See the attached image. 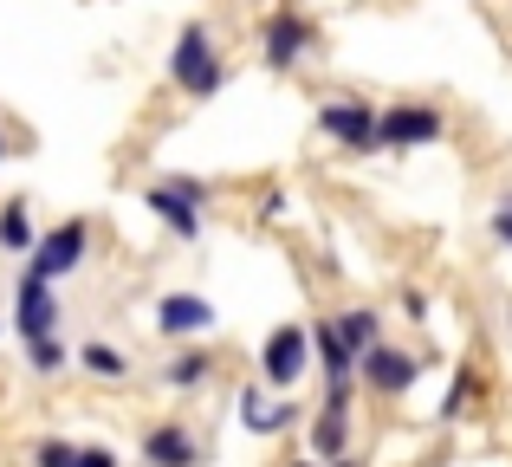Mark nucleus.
I'll return each mask as SVG.
<instances>
[{
    "instance_id": "nucleus-1",
    "label": "nucleus",
    "mask_w": 512,
    "mask_h": 467,
    "mask_svg": "<svg viewBox=\"0 0 512 467\" xmlns=\"http://www.w3.org/2000/svg\"><path fill=\"white\" fill-rule=\"evenodd\" d=\"M169 85L195 104L227 85V59H221V39H214L208 20H182V33L169 46Z\"/></svg>"
},
{
    "instance_id": "nucleus-2",
    "label": "nucleus",
    "mask_w": 512,
    "mask_h": 467,
    "mask_svg": "<svg viewBox=\"0 0 512 467\" xmlns=\"http://www.w3.org/2000/svg\"><path fill=\"white\" fill-rule=\"evenodd\" d=\"M448 137V111L441 104H376V156H409V150H428V143Z\"/></svg>"
},
{
    "instance_id": "nucleus-3",
    "label": "nucleus",
    "mask_w": 512,
    "mask_h": 467,
    "mask_svg": "<svg viewBox=\"0 0 512 467\" xmlns=\"http://www.w3.org/2000/svg\"><path fill=\"white\" fill-rule=\"evenodd\" d=\"M208 202H214V182H201V176H156L150 189H143V208H150L175 240H201Z\"/></svg>"
},
{
    "instance_id": "nucleus-4",
    "label": "nucleus",
    "mask_w": 512,
    "mask_h": 467,
    "mask_svg": "<svg viewBox=\"0 0 512 467\" xmlns=\"http://www.w3.org/2000/svg\"><path fill=\"white\" fill-rule=\"evenodd\" d=\"M85 260H91V221L72 215V221H59V228H46V234L33 240V253H26V273L46 279V286H59V279H72Z\"/></svg>"
},
{
    "instance_id": "nucleus-5",
    "label": "nucleus",
    "mask_w": 512,
    "mask_h": 467,
    "mask_svg": "<svg viewBox=\"0 0 512 467\" xmlns=\"http://www.w3.org/2000/svg\"><path fill=\"white\" fill-rule=\"evenodd\" d=\"M305 370H312V338H305V325L292 318V325H273L260 344V390H299Z\"/></svg>"
},
{
    "instance_id": "nucleus-6",
    "label": "nucleus",
    "mask_w": 512,
    "mask_h": 467,
    "mask_svg": "<svg viewBox=\"0 0 512 467\" xmlns=\"http://www.w3.org/2000/svg\"><path fill=\"white\" fill-rule=\"evenodd\" d=\"M318 46V26L305 7H273L260 20V59L266 72H292V65H305V52Z\"/></svg>"
},
{
    "instance_id": "nucleus-7",
    "label": "nucleus",
    "mask_w": 512,
    "mask_h": 467,
    "mask_svg": "<svg viewBox=\"0 0 512 467\" xmlns=\"http://www.w3.org/2000/svg\"><path fill=\"white\" fill-rule=\"evenodd\" d=\"M357 383L370 396H383V403H396V396H409L415 383H422V357H415L409 344H370V351L357 357Z\"/></svg>"
},
{
    "instance_id": "nucleus-8",
    "label": "nucleus",
    "mask_w": 512,
    "mask_h": 467,
    "mask_svg": "<svg viewBox=\"0 0 512 467\" xmlns=\"http://www.w3.org/2000/svg\"><path fill=\"white\" fill-rule=\"evenodd\" d=\"M318 130L344 156H376V104L370 98H325L318 104Z\"/></svg>"
},
{
    "instance_id": "nucleus-9",
    "label": "nucleus",
    "mask_w": 512,
    "mask_h": 467,
    "mask_svg": "<svg viewBox=\"0 0 512 467\" xmlns=\"http://www.w3.org/2000/svg\"><path fill=\"white\" fill-rule=\"evenodd\" d=\"M137 455H143V467H201V461H208V448H201V435L188 429L182 416H163V422L143 429Z\"/></svg>"
},
{
    "instance_id": "nucleus-10",
    "label": "nucleus",
    "mask_w": 512,
    "mask_h": 467,
    "mask_svg": "<svg viewBox=\"0 0 512 467\" xmlns=\"http://www.w3.org/2000/svg\"><path fill=\"white\" fill-rule=\"evenodd\" d=\"M13 331H20L26 344L33 338H59V292H52L46 279H33V273L13 279Z\"/></svg>"
},
{
    "instance_id": "nucleus-11",
    "label": "nucleus",
    "mask_w": 512,
    "mask_h": 467,
    "mask_svg": "<svg viewBox=\"0 0 512 467\" xmlns=\"http://www.w3.org/2000/svg\"><path fill=\"white\" fill-rule=\"evenodd\" d=\"M214 318H221V312H214L208 292H163V299H156V318H150V325L163 331V338H182V344H188V338H208Z\"/></svg>"
},
{
    "instance_id": "nucleus-12",
    "label": "nucleus",
    "mask_w": 512,
    "mask_h": 467,
    "mask_svg": "<svg viewBox=\"0 0 512 467\" xmlns=\"http://www.w3.org/2000/svg\"><path fill=\"white\" fill-rule=\"evenodd\" d=\"M350 390H357V383H338V390H325V409H318L312 435H305L312 461H338L344 448H350Z\"/></svg>"
},
{
    "instance_id": "nucleus-13",
    "label": "nucleus",
    "mask_w": 512,
    "mask_h": 467,
    "mask_svg": "<svg viewBox=\"0 0 512 467\" xmlns=\"http://www.w3.org/2000/svg\"><path fill=\"white\" fill-rule=\"evenodd\" d=\"M234 416H240V429H247V435H286L292 422L305 416V409H299V403H286V396L273 403L260 383H247V390L234 396Z\"/></svg>"
},
{
    "instance_id": "nucleus-14",
    "label": "nucleus",
    "mask_w": 512,
    "mask_h": 467,
    "mask_svg": "<svg viewBox=\"0 0 512 467\" xmlns=\"http://www.w3.org/2000/svg\"><path fill=\"white\" fill-rule=\"evenodd\" d=\"M305 338H312V370L325 377V390H338V383H357V357L344 351V338L331 331V318H312V325H305Z\"/></svg>"
},
{
    "instance_id": "nucleus-15",
    "label": "nucleus",
    "mask_w": 512,
    "mask_h": 467,
    "mask_svg": "<svg viewBox=\"0 0 512 467\" xmlns=\"http://www.w3.org/2000/svg\"><path fill=\"white\" fill-rule=\"evenodd\" d=\"M163 383H169V390H208V383H214V351H208V344H182V351H175L169 357V364H163Z\"/></svg>"
},
{
    "instance_id": "nucleus-16",
    "label": "nucleus",
    "mask_w": 512,
    "mask_h": 467,
    "mask_svg": "<svg viewBox=\"0 0 512 467\" xmlns=\"http://www.w3.org/2000/svg\"><path fill=\"white\" fill-rule=\"evenodd\" d=\"M331 331L344 338L350 357H363L370 344H383V312H370V305H350V312H331Z\"/></svg>"
},
{
    "instance_id": "nucleus-17",
    "label": "nucleus",
    "mask_w": 512,
    "mask_h": 467,
    "mask_svg": "<svg viewBox=\"0 0 512 467\" xmlns=\"http://www.w3.org/2000/svg\"><path fill=\"white\" fill-rule=\"evenodd\" d=\"M78 370H85L91 383H130V357L117 351V344H98V338L78 351Z\"/></svg>"
},
{
    "instance_id": "nucleus-18",
    "label": "nucleus",
    "mask_w": 512,
    "mask_h": 467,
    "mask_svg": "<svg viewBox=\"0 0 512 467\" xmlns=\"http://www.w3.org/2000/svg\"><path fill=\"white\" fill-rule=\"evenodd\" d=\"M33 202H0V253H33Z\"/></svg>"
},
{
    "instance_id": "nucleus-19",
    "label": "nucleus",
    "mask_w": 512,
    "mask_h": 467,
    "mask_svg": "<svg viewBox=\"0 0 512 467\" xmlns=\"http://www.w3.org/2000/svg\"><path fill=\"white\" fill-rule=\"evenodd\" d=\"M474 396H480V370L461 364V370H454V383H448V396H441V409H435V422H461L467 409H474Z\"/></svg>"
},
{
    "instance_id": "nucleus-20",
    "label": "nucleus",
    "mask_w": 512,
    "mask_h": 467,
    "mask_svg": "<svg viewBox=\"0 0 512 467\" xmlns=\"http://www.w3.org/2000/svg\"><path fill=\"white\" fill-rule=\"evenodd\" d=\"M26 364H33L39 377H59L72 357H65V344H59V338H33V344H26Z\"/></svg>"
},
{
    "instance_id": "nucleus-21",
    "label": "nucleus",
    "mask_w": 512,
    "mask_h": 467,
    "mask_svg": "<svg viewBox=\"0 0 512 467\" xmlns=\"http://www.w3.org/2000/svg\"><path fill=\"white\" fill-rule=\"evenodd\" d=\"M72 448H78V442H59V435H46V442L26 448V461H33V467H65V461H72Z\"/></svg>"
},
{
    "instance_id": "nucleus-22",
    "label": "nucleus",
    "mask_w": 512,
    "mask_h": 467,
    "mask_svg": "<svg viewBox=\"0 0 512 467\" xmlns=\"http://www.w3.org/2000/svg\"><path fill=\"white\" fill-rule=\"evenodd\" d=\"M65 467H117V455H111L104 442H98V448H85V442H78V448H72V461H65Z\"/></svg>"
},
{
    "instance_id": "nucleus-23",
    "label": "nucleus",
    "mask_w": 512,
    "mask_h": 467,
    "mask_svg": "<svg viewBox=\"0 0 512 467\" xmlns=\"http://www.w3.org/2000/svg\"><path fill=\"white\" fill-rule=\"evenodd\" d=\"M487 228H493V240H500V247H512V195L487 215Z\"/></svg>"
},
{
    "instance_id": "nucleus-24",
    "label": "nucleus",
    "mask_w": 512,
    "mask_h": 467,
    "mask_svg": "<svg viewBox=\"0 0 512 467\" xmlns=\"http://www.w3.org/2000/svg\"><path fill=\"white\" fill-rule=\"evenodd\" d=\"M279 215H286V195L266 189V195H260V221H279Z\"/></svg>"
},
{
    "instance_id": "nucleus-25",
    "label": "nucleus",
    "mask_w": 512,
    "mask_h": 467,
    "mask_svg": "<svg viewBox=\"0 0 512 467\" xmlns=\"http://www.w3.org/2000/svg\"><path fill=\"white\" fill-rule=\"evenodd\" d=\"M325 467H363V455H357V448H344V455H338V461H325Z\"/></svg>"
},
{
    "instance_id": "nucleus-26",
    "label": "nucleus",
    "mask_w": 512,
    "mask_h": 467,
    "mask_svg": "<svg viewBox=\"0 0 512 467\" xmlns=\"http://www.w3.org/2000/svg\"><path fill=\"white\" fill-rule=\"evenodd\" d=\"M7 150H13V137H7V130H0V163H7Z\"/></svg>"
},
{
    "instance_id": "nucleus-27",
    "label": "nucleus",
    "mask_w": 512,
    "mask_h": 467,
    "mask_svg": "<svg viewBox=\"0 0 512 467\" xmlns=\"http://www.w3.org/2000/svg\"><path fill=\"white\" fill-rule=\"evenodd\" d=\"M286 467H325V461H312V455H305V461H286Z\"/></svg>"
},
{
    "instance_id": "nucleus-28",
    "label": "nucleus",
    "mask_w": 512,
    "mask_h": 467,
    "mask_svg": "<svg viewBox=\"0 0 512 467\" xmlns=\"http://www.w3.org/2000/svg\"><path fill=\"white\" fill-rule=\"evenodd\" d=\"M506 325H512V305H506Z\"/></svg>"
},
{
    "instance_id": "nucleus-29",
    "label": "nucleus",
    "mask_w": 512,
    "mask_h": 467,
    "mask_svg": "<svg viewBox=\"0 0 512 467\" xmlns=\"http://www.w3.org/2000/svg\"><path fill=\"white\" fill-rule=\"evenodd\" d=\"M286 7H299V0H286Z\"/></svg>"
}]
</instances>
